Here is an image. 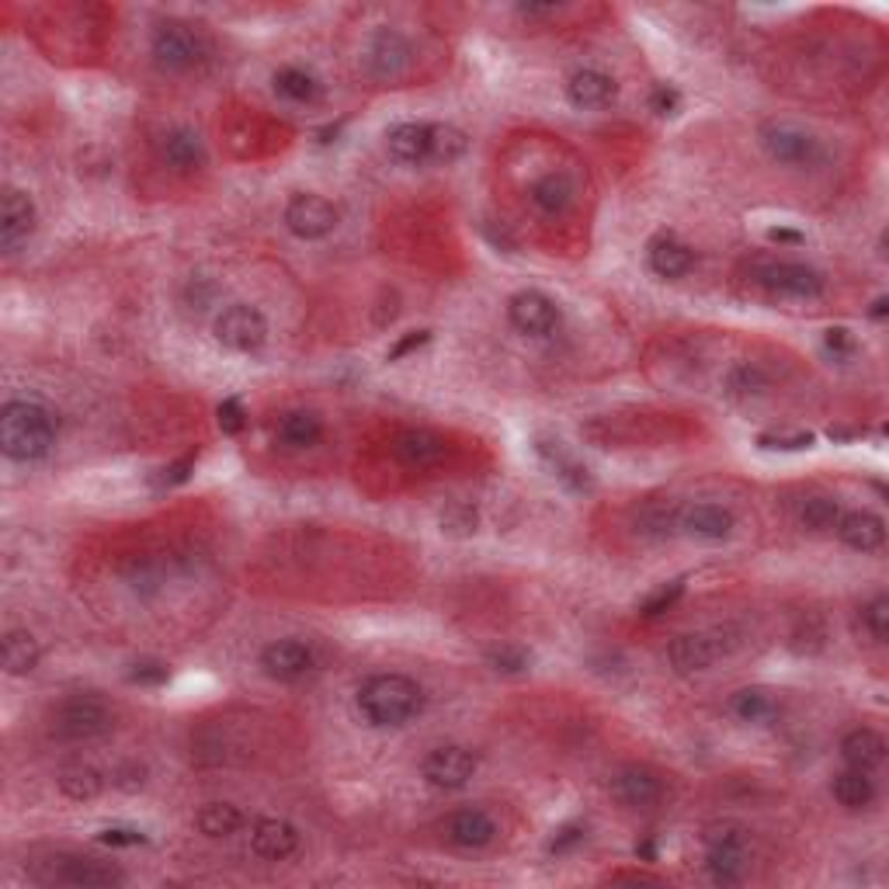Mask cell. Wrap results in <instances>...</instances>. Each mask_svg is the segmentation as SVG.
<instances>
[{"label": "cell", "mask_w": 889, "mask_h": 889, "mask_svg": "<svg viewBox=\"0 0 889 889\" xmlns=\"http://www.w3.org/2000/svg\"><path fill=\"white\" fill-rule=\"evenodd\" d=\"M57 445V413L39 400H11L0 410V449L11 462H42Z\"/></svg>", "instance_id": "6da1fadb"}, {"label": "cell", "mask_w": 889, "mask_h": 889, "mask_svg": "<svg viewBox=\"0 0 889 889\" xmlns=\"http://www.w3.org/2000/svg\"><path fill=\"white\" fill-rule=\"evenodd\" d=\"M425 709V688L407 674H372L358 688V713L376 729L407 726Z\"/></svg>", "instance_id": "7a4b0ae2"}, {"label": "cell", "mask_w": 889, "mask_h": 889, "mask_svg": "<svg viewBox=\"0 0 889 889\" xmlns=\"http://www.w3.org/2000/svg\"><path fill=\"white\" fill-rule=\"evenodd\" d=\"M29 876L42 886H76V889H101V886H122L125 872L112 861L73 855V851H57L45 861H35Z\"/></svg>", "instance_id": "3957f363"}, {"label": "cell", "mask_w": 889, "mask_h": 889, "mask_svg": "<svg viewBox=\"0 0 889 889\" xmlns=\"http://www.w3.org/2000/svg\"><path fill=\"white\" fill-rule=\"evenodd\" d=\"M115 726L112 705L98 695H70L52 709V734L67 744H88L104 737Z\"/></svg>", "instance_id": "277c9868"}, {"label": "cell", "mask_w": 889, "mask_h": 889, "mask_svg": "<svg viewBox=\"0 0 889 889\" xmlns=\"http://www.w3.org/2000/svg\"><path fill=\"white\" fill-rule=\"evenodd\" d=\"M747 834L737 824H719L705 834V872L716 886H737L747 876Z\"/></svg>", "instance_id": "5b68a950"}, {"label": "cell", "mask_w": 889, "mask_h": 889, "mask_svg": "<svg viewBox=\"0 0 889 889\" xmlns=\"http://www.w3.org/2000/svg\"><path fill=\"white\" fill-rule=\"evenodd\" d=\"M762 146L765 153L772 156L775 164H786V167H820L827 161V150L824 143L806 133V129L793 125V122H765L762 125Z\"/></svg>", "instance_id": "8992f818"}, {"label": "cell", "mask_w": 889, "mask_h": 889, "mask_svg": "<svg viewBox=\"0 0 889 889\" xmlns=\"http://www.w3.org/2000/svg\"><path fill=\"white\" fill-rule=\"evenodd\" d=\"M202 39L181 21H164L156 24V32L150 39V57L161 73H188L202 63Z\"/></svg>", "instance_id": "52a82bcc"}, {"label": "cell", "mask_w": 889, "mask_h": 889, "mask_svg": "<svg viewBox=\"0 0 889 889\" xmlns=\"http://www.w3.org/2000/svg\"><path fill=\"white\" fill-rule=\"evenodd\" d=\"M213 334H216V341L226 351L254 355V351L265 348V341H268V320H265V313H260L257 306L233 303L216 317Z\"/></svg>", "instance_id": "ba28073f"}, {"label": "cell", "mask_w": 889, "mask_h": 889, "mask_svg": "<svg viewBox=\"0 0 889 889\" xmlns=\"http://www.w3.org/2000/svg\"><path fill=\"white\" fill-rule=\"evenodd\" d=\"M757 285H765L772 296L781 299H817L827 289V278L803 260H768L757 268Z\"/></svg>", "instance_id": "9c48e42d"}, {"label": "cell", "mask_w": 889, "mask_h": 889, "mask_svg": "<svg viewBox=\"0 0 889 889\" xmlns=\"http://www.w3.org/2000/svg\"><path fill=\"white\" fill-rule=\"evenodd\" d=\"M285 229L293 233V237L299 241H324L330 237V233L337 229V223H341V213H337V205L317 192H299L289 198V205H285Z\"/></svg>", "instance_id": "30bf717a"}, {"label": "cell", "mask_w": 889, "mask_h": 889, "mask_svg": "<svg viewBox=\"0 0 889 889\" xmlns=\"http://www.w3.org/2000/svg\"><path fill=\"white\" fill-rule=\"evenodd\" d=\"M361 60H365V73H369L372 81L389 84V81H400V76L410 70L413 45L397 29H379L369 35V42H365Z\"/></svg>", "instance_id": "8fae6325"}, {"label": "cell", "mask_w": 889, "mask_h": 889, "mask_svg": "<svg viewBox=\"0 0 889 889\" xmlns=\"http://www.w3.org/2000/svg\"><path fill=\"white\" fill-rule=\"evenodd\" d=\"M477 768H480V757L473 750L459 744H445V747H435L421 762V778L438 793H456L469 786V778L477 775Z\"/></svg>", "instance_id": "7c38bea8"}, {"label": "cell", "mask_w": 889, "mask_h": 889, "mask_svg": "<svg viewBox=\"0 0 889 889\" xmlns=\"http://www.w3.org/2000/svg\"><path fill=\"white\" fill-rule=\"evenodd\" d=\"M508 324L525 337H549L563 324L556 299H549L539 289H521L508 299Z\"/></svg>", "instance_id": "4fadbf2b"}, {"label": "cell", "mask_w": 889, "mask_h": 889, "mask_svg": "<svg viewBox=\"0 0 889 889\" xmlns=\"http://www.w3.org/2000/svg\"><path fill=\"white\" fill-rule=\"evenodd\" d=\"M729 646L723 643V633H682L667 643V664L674 674H702L709 671Z\"/></svg>", "instance_id": "5bb4252c"}, {"label": "cell", "mask_w": 889, "mask_h": 889, "mask_svg": "<svg viewBox=\"0 0 889 889\" xmlns=\"http://www.w3.org/2000/svg\"><path fill=\"white\" fill-rule=\"evenodd\" d=\"M317 667V657L303 640H275L260 650V671L278 685H296Z\"/></svg>", "instance_id": "9a60e30c"}, {"label": "cell", "mask_w": 889, "mask_h": 889, "mask_svg": "<svg viewBox=\"0 0 889 889\" xmlns=\"http://www.w3.org/2000/svg\"><path fill=\"white\" fill-rule=\"evenodd\" d=\"M35 223H39V213H35L32 195L21 188H4V195H0V247L14 254L21 244L32 241Z\"/></svg>", "instance_id": "2e32d148"}, {"label": "cell", "mask_w": 889, "mask_h": 889, "mask_svg": "<svg viewBox=\"0 0 889 889\" xmlns=\"http://www.w3.org/2000/svg\"><path fill=\"white\" fill-rule=\"evenodd\" d=\"M441 834H445V841H449L452 848L480 851V848L493 845V838H497V820L487 814V809H480V806H462V809H456V814L445 817Z\"/></svg>", "instance_id": "e0dca14e"}, {"label": "cell", "mask_w": 889, "mask_h": 889, "mask_svg": "<svg viewBox=\"0 0 889 889\" xmlns=\"http://www.w3.org/2000/svg\"><path fill=\"white\" fill-rule=\"evenodd\" d=\"M664 796L661 775L646 765H625L612 775V799L625 809H650Z\"/></svg>", "instance_id": "ac0fdd59"}, {"label": "cell", "mask_w": 889, "mask_h": 889, "mask_svg": "<svg viewBox=\"0 0 889 889\" xmlns=\"http://www.w3.org/2000/svg\"><path fill=\"white\" fill-rule=\"evenodd\" d=\"M734 529H737L734 511L723 508V504H713V501L692 504L682 511V518H677V532H685L695 542H723V539L734 535Z\"/></svg>", "instance_id": "d6986e66"}, {"label": "cell", "mask_w": 889, "mask_h": 889, "mask_svg": "<svg viewBox=\"0 0 889 889\" xmlns=\"http://www.w3.org/2000/svg\"><path fill=\"white\" fill-rule=\"evenodd\" d=\"M394 452L403 466L410 469H435L449 459V438L431 431V428H407L397 435L394 441Z\"/></svg>", "instance_id": "ffe728a7"}, {"label": "cell", "mask_w": 889, "mask_h": 889, "mask_svg": "<svg viewBox=\"0 0 889 889\" xmlns=\"http://www.w3.org/2000/svg\"><path fill=\"white\" fill-rule=\"evenodd\" d=\"M156 153H161V161L177 174H192V171L205 167V161H208L205 140L188 125L167 129V133L156 140Z\"/></svg>", "instance_id": "44dd1931"}, {"label": "cell", "mask_w": 889, "mask_h": 889, "mask_svg": "<svg viewBox=\"0 0 889 889\" xmlns=\"http://www.w3.org/2000/svg\"><path fill=\"white\" fill-rule=\"evenodd\" d=\"M299 827L282 817H260L251 827V851L265 861H285L299 851Z\"/></svg>", "instance_id": "7402d4cb"}, {"label": "cell", "mask_w": 889, "mask_h": 889, "mask_svg": "<svg viewBox=\"0 0 889 889\" xmlns=\"http://www.w3.org/2000/svg\"><path fill=\"white\" fill-rule=\"evenodd\" d=\"M615 98H619V84H615V76H609L605 70L584 67V70H573L570 73L566 101L573 104V109L597 112V109H609Z\"/></svg>", "instance_id": "603a6c76"}, {"label": "cell", "mask_w": 889, "mask_h": 889, "mask_svg": "<svg viewBox=\"0 0 889 889\" xmlns=\"http://www.w3.org/2000/svg\"><path fill=\"white\" fill-rule=\"evenodd\" d=\"M646 265L657 278L677 282L695 268V251L682 237H674V233H657L646 244Z\"/></svg>", "instance_id": "cb8c5ba5"}, {"label": "cell", "mask_w": 889, "mask_h": 889, "mask_svg": "<svg viewBox=\"0 0 889 889\" xmlns=\"http://www.w3.org/2000/svg\"><path fill=\"white\" fill-rule=\"evenodd\" d=\"M386 150L400 167L431 164V122H400L386 133Z\"/></svg>", "instance_id": "d4e9b609"}, {"label": "cell", "mask_w": 889, "mask_h": 889, "mask_svg": "<svg viewBox=\"0 0 889 889\" xmlns=\"http://www.w3.org/2000/svg\"><path fill=\"white\" fill-rule=\"evenodd\" d=\"M838 539L855 549V553H879L886 545V521L872 511H848L838 518V525H834Z\"/></svg>", "instance_id": "484cf974"}, {"label": "cell", "mask_w": 889, "mask_h": 889, "mask_svg": "<svg viewBox=\"0 0 889 889\" xmlns=\"http://www.w3.org/2000/svg\"><path fill=\"white\" fill-rule=\"evenodd\" d=\"M841 757H845L848 768L876 772L886 762V737L872 726H855V729H848L845 740H841Z\"/></svg>", "instance_id": "4316f807"}, {"label": "cell", "mask_w": 889, "mask_h": 889, "mask_svg": "<svg viewBox=\"0 0 889 889\" xmlns=\"http://www.w3.org/2000/svg\"><path fill=\"white\" fill-rule=\"evenodd\" d=\"M42 661V646L29 630H11L4 640H0V664L11 677H24L32 674Z\"/></svg>", "instance_id": "83f0119b"}, {"label": "cell", "mask_w": 889, "mask_h": 889, "mask_svg": "<svg viewBox=\"0 0 889 889\" xmlns=\"http://www.w3.org/2000/svg\"><path fill=\"white\" fill-rule=\"evenodd\" d=\"M275 438L285 445V449H309L324 438V417L313 410H289L278 417L275 425Z\"/></svg>", "instance_id": "f1b7e54d"}, {"label": "cell", "mask_w": 889, "mask_h": 889, "mask_svg": "<svg viewBox=\"0 0 889 889\" xmlns=\"http://www.w3.org/2000/svg\"><path fill=\"white\" fill-rule=\"evenodd\" d=\"M247 824L244 809L233 803H205L195 814V827L205 834L208 841H226L233 834H241Z\"/></svg>", "instance_id": "f546056e"}, {"label": "cell", "mask_w": 889, "mask_h": 889, "mask_svg": "<svg viewBox=\"0 0 889 889\" xmlns=\"http://www.w3.org/2000/svg\"><path fill=\"white\" fill-rule=\"evenodd\" d=\"M532 205L539 208V213L545 216H563L566 208L573 205V195H578V188H573V181L563 174V171H553V174H542L535 185H532Z\"/></svg>", "instance_id": "4dcf8cb0"}, {"label": "cell", "mask_w": 889, "mask_h": 889, "mask_svg": "<svg viewBox=\"0 0 889 889\" xmlns=\"http://www.w3.org/2000/svg\"><path fill=\"white\" fill-rule=\"evenodd\" d=\"M830 793H834V799H838L845 809H851V814H861V809H869V806L876 803V781H872V772L848 768V772H841V775H834Z\"/></svg>", "instance_id": "1f68e13d"}, {"label": "cell", "mask_w": 889, "mask_h": 889, "mask_svg": "<svg viewBox=\"0 0 889 889\" xmlns=\"http://www.w3.org/2000/svg\"><path fill=\"white\" fill-rule=\"evenodd\" d=\"M272 84H275V94L285 98V101H293V104H313L320 98V81L313 76L306 67H278L275 76H272Z\"/></svg>", "instance_id": "d6a6232c"}, {"label": "cell", "mask_w": 889, "mask_h": 889, "mask_svg": "<svg viewBox=\"0 0 889 889\" xmlns=\"http://www.w3.org/2000/svg\"><path fill=\"white\" fill-rule=\"evenodd\" d=\"M729 713H734L740 723L765 726L778 716V698L768 688H740L734 698H729Z\"/></svg>", "instance_id": "836d02e7"}, {"label": "cell", "mask_w": 889, "mask_h": 889, "mask_svg": "<svg viewBox=\"0 0 889 889\" xmlns=\"http://www.w3.org/2000/svg\"><path fill=\"white\" fill-rule=\"evenodd\" d=\"M539 456H542L549 466H553V473H556V480H560L563 487L578 490V493L591 490V473H587V469H584L578 459L563 452V441H539Z\"/></svg>", "instance_id": "e575fe53"}, {"label": "cell", "mask_w": 889, "mask_h": 889, "mask_svg": "<svg viewBox=\"0 0 889 889\" xmlns=\"http://www.w3.org/2000/svg\"><path fill=\"white\" fill-rule=\"evenodd\" d=\"M57 786L67 799L73 803H88V799H98L104 793V775L91 765H70L60 772Z\"/></svg>", "instance_id": "d590c367"}, {"label": "cell", "mask_w": 889, "mask_h": 889, "mask_svg": "<svg viewBox=\"0 0 889 889\" xmlns=\"http://www.w3.org/2000/svg\"><path fill=\"white\" fill-rule=\"evenodd\" d=\"M768 372L762 369V365H754V361H740L729 369L726 376V394L729 397H737V400H754V397H765L768 394Z\"/></svg>", "instance_id": "8d00e7d4"}, {"label": "cell", "mask_w": 889, "mask_h": 889, "mask_svg": "<svg viewBox=\"0 0 889 889\" xmlns=\"http://www.w3.org/2000/svg\"><path fill=\"white\" fill-rule=\"evenodd\" d=\"M841 518V504L827 493H814L799 504V521L809 532H830Z\"/></svg>", "instance_id": "74e56055"}, {"label": "cell", "mask_w": 889, "mask_h": 889, "mask_svg": "<svg viewBox=\"0 0 889 889\" xmlns=\"http://www.w3.org/2000/svg\"><path fill=\"white\" fill-rule=\"evenodd\" d=\"M466 150H469V140L462 129L431 122V164H456Z\"/></svg>", "instance_id": "f35d334b"}, {"label": "cell", "mask_w": 889, "mask_h": 889, "mask_svg": "<svg viewBox=\"0 0 889 889\" xmlns=\"http://www.w3.org/2000/svg\"><path fill=\"white\" fill-rule=\"evenodd\" d=\"M487 664L497 674H525L529 664H532V653L525 646H518V643H501V646L487 650Z\"/></svg>", "instance_id": "ab89813d"}, {"label": "cell", "mask_w": 889, "mask_h": 889, "mask_svg": "<svg viewBox=\"0 0 889 889\" xmlns=\"http://www.w3.org/2000/svg\"><path fill=\"white\" fill-rule=\"evenodd\" d=\"M677 518H682V511H674L671 504H650L643 514H640V532L643 535H657V539H664V535H671V532H677Z\"/></svg>", "instance_id": "60d3db41"}, {"label": "cell", "mask_w": 889, "mask_h": 889, "mask_svg": "<svg viewBox=\"0 0 889 889\" xmlns=\"http://www.w3.org/2000/svg\"><path fill=\"white\" fill-rule=\"evenodd\" d=\"M682 594H685V581H682V578H677V581H667V584H661L657 591H653L650 597H643L640 615L657 619V615H664L667 609H674L677 601H682Z\"/></svg>", "instance_id": "b9f144b4"}, {"label": "cell", "mask_w": 889, "mask_h": 889, "mask_svg": "<svg viewBox=\"0 0 889 889\" xmlns=\"http://www.w3.org/2000/svg\"><path fill=\"white\" fill-rule=\"evenodd\" d=\"M861 625H866V633L876 643H886L889 636V597L886 594H876L869 605H861Z\"/></svg>", "instance_id": "7bdbcfd3"}, {"label": "cell", "mask_w": 889, "mask_h": 889, "mask_svg": "<svg viewBox=\"0 0 889 889\" xmlns=\"http://www.w3.org/2000/svg\"><path fill=\"white\" fill-rule=\"evenodd\" d=\"M129 682L143 688H161L171 682V667L164 661H136L133 671H129Z\"/></svg>", "instance_id": "ee69618b"}, {"label": "cell", "mask_w": 889, "mask_h": 889, "mask_svg": "<svg viewBox=\"0 0 889 889\" xmlns=\"http://www.w3.org/2000/svg\"><path fill=\"white\" fill-rule=\"evenodd\" d=\"M814 435L809 431H793V435H762L757 438V445H762V449H772V452H799V449H814Z\"/></svg>", "instance_id": "f6af8a7d"}, {"label": "cell", "mask_w": 889, "mask_h": 889, "mask_svg": "<svg viewBox=\"0 0 889 889\" xmlns=\"http://www.w3.org/2000/svg\"><path fill=\"white\" fill-rule=\"evenodd\" d=\"M584 838H587V827L578 824V820H570V824L556 827V834L549 838V855H566L578 845H584Z\"/></svg>", "instance_id": "bcb514c9"}, {"label": "cell", "mask_w": 889, "mask_h": 889, "mask_svg": "<svg viewBox=\"0 0 889 889\" xmlns=\"http://www.w3.org/2000/svg\"><path fill=\"white\" fill-rule=\"evenodd\" d=\"M216 417H219V428H223L226 435H241V431L247 428V410H244V400H241V397H226V400L219 403Z\"/></svg>", "instance_id": "7dc6e473"}, {"label": "cell", "mask_w": 889, "mask_h": 889, "mask_svg": "<svg viewBox=\"0 0 889 889\" xmlns=\"http://www.w3.org/2000/svg\"><path fill=\"white\" fill-rule=\"evenodd\" d=\"M98 841L109 848H136V845H146V834L136 827H104L98 834Z\"/></svg>", "instance_id": "c3c4849f"}, {"label": "cell", "mask_w": 889, "mask_h": 889, "mask_svg": "<svg viewBox=\"0 0 889 889\" xmlns=\"http://www.w3.org/2000/svg\"><path fill=\"white\" fill-rule=\"evenodd\" d=\"M129 587H133L136 594L161 591V570H156L153 563H136L133 570H129Z\"/></svg>", "instance_id": "681fc988"}, {"label": "cell", "mask_w": 889, "mask_h": 889, "mask_svg": "<svg viewBox=\"0 0 889 889\" xmlns=\"http://www.w3.org/2000/svg\"><path fill=\"white\" fill-rule=\"evenodd\" d=\"M824 348H827V355H834V358H851V355H855V334H851L848 327H830V330L824 334Z\"/></svg>", "instance_id": "f907efd6"}, {"label": "cell", "mask_w": 889, "mask_h": 889, "mask_svg": "<svg viewBox=\"0 0 889 889\" xmlns=\"http://www.w3.org/2000/svg\"><path fill=\"white\" fill-rule=\"evenodd\" d=\"M650 109L657 115H677V109H682V94H677L674 88H667V84H661L657 91L650 94Z\"/></svg>", "instance_id": "816d5d0a"}, {"label": "cell", "mask_w": 889, "mask_h": 889, "mask_svg": "<svg viewBox=\"0 0 889 889\" xmlns=\"http://www.w3.org/2000/svg\"><path fill=\"white\" fill-rule=\"evenodd\" d=\"M431 341V330H410L407 337H400V341L389 348V361H400V358H407L410 351H417V348H425Z\"/></svg>", "instance_id": "f5cc1de1"}, {"label": "cell", "mask_w": 889, "mask_h": 889, "mask_svg": "<svg viewBox=\"0 0 889 889\" xmlns=\"http://www.w3.org/2000/svg\"><path fill=\"white\" fill-rule=\"evenodd\" d=\"M143 781H146V772H143L140 765H122V768L112 772V786H119V789H125V793L143 789Z\"/></svg>", "instance_id": "db71d44e"}, {"label": "cell", "mask_w": 889, "mask_h": 889, "mask_svg": "<svg viewBox=\"0 0 889 889\" xmlns=\"http://www.w3.org/2000/svg\"><path fill=\"white\" fill-rule=\"evenodd\" d=\"M195 469V456H185L181 462H174V466H167L164 469V477H161V483L164 487H174V483H185L188 480V473Z\"/></svg>", "instance_id": "11a10c76"}, {"label": "cell", "mask_w": 889, "mask_h": 889, "mask_svg": "<svg viewBox=\"0 0 889 889\" xmlns=\"http://www.w3.org/2000/svg\"><path fill=\"white\" fill-rule=\"evenodd\" d=\"M768 241L772 244H803L806 237L799 229H786V226H775V229H768Z\"/></svg>", "instance_id": "9f6ffc18"}, {"label": "cell", "mask_w": 889, "mask_h": 889, "mask_svg": "<svg viewBox=\"0 0 889 889\" xmlns=\"http://www.w3.org/2000/svg\"><path fill=\"white\" fill-rule=\"evenodd\" d=\"M456 518H459V508H452L449 514H445V518H441V525H456ZM462 518H466V521H462V529H466V532L477 525V511H473V508H462Z\"/></svg>", "instance_id": "6f0895ef"}, {"label": "cell", "mask_w": 889, "mask_h": 889, "mask_svg": "<svg viewBox=\"0 0 889 889\" xmlns=\"http://www.w3.org/2000/svg\"><path fill=\"white\" fill-rule=\"evenodd\" d=\"M518 14H525V18H545V14H556V4H521Z\"/></svg>", "instance_id": "680465c9"}, {"label": "cell", "mask_w": 889, "mask_h": 889, "mask_svg": "<svg viewBox=\"0 0 889 889\" xmlns=\"http://www.w3.org/2000/svg\"><path fill=\"white\" fill-rule=\"evenodd\" d=\"M636 855L646 858V861H653V858H657V845H653V841H643V845H636Z\"/></svg>", "instance_id": "91938a15"}, {"label": "cell", "mask_w": 889, "mask_h": 889, "mask_svg": "<svg viewBox=\"0 0 889 889\" xmlns=\"http://www.w3.org/2000/svg\"><path fill=\"white\" fill-rule=\"evenodd\" d=\"M886 303H889V299H886V296H879V299L872 303V309H869V317L882 320V317H886Z\"/></svg>", "instance_id": "94428289"}]
</instances>
